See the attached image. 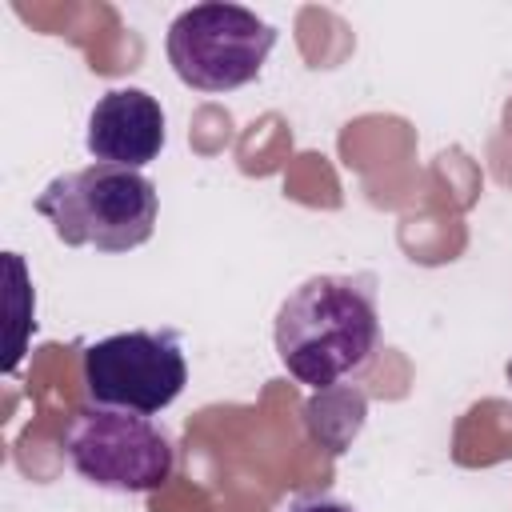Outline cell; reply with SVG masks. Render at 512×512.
I'll return each mask as SVG.
<instances>
[{"instance_id":"cell-7","label":"cell","mask_w":512,"mask_h":512,"mask_svg":"<svg viewBox=\"0 0 512 512\" xmlns=\"http://www.w3.org/2000/svg\"><path fill=\"white\" fill-rule=\"evenodd\" d=\"M288 512H356V508L336 496H300L288 504Z\"/></svg>"},{"instance_id":"cell-5","label":"cell","mask_w":512,"mask_h":512,"mask_svg":"<svg viewBox=\"0 0 512 512\" xmlns=\"http://www.w3.org/2000/svg\"><path fill=\"white\" fill-rule=\"evenodd\" d=\"M80 376L92 404L156 416L184 392L188 360L176 332L128 328L88 344L80 360Z\"/></svg>"},{"instance_id":"cell-2","label":"cell","mask_w":512,"mask_h":512,"mask_svg":"<svg viewBox=\"0 0 512 512\" xmlns=\"http://www.w3.org/2000/svg\"><path fill=\"white\" fill-rule=\"evenodd\" d=\"M36 212L68 248L132 252L152 240L160 192L144 172L116 164H88L60 172L36 196Z\"/></svg>"},{"instance_id":"cell-1","label":"cell","mask_w":512,"mask_h":512,"mask_svg":"<svg viewBox=\"0 0 512 512\" xmlns=\"http://www.w3.org/2000/svg\"><path fill=\"white\" fill-rule=\"evenodd\" d=\"M276 356L304 388H332L356 376L380 348L372 276L320 272L296 284L276 308Z\"/></svg>"},{"instance_id":"cell-4","label":"cell","mask_w":512,"mask_h":512,"mask_svg":"<svg viewBox=\"0 0 512 512\" xmlns=\"http://www.w3.org/2000/svg\"><path fill=\"white\" fill-rule=\"evenodd\" d=\"M276 44V28L244 4H192L168 24V64L196 92L252 84Z\"/></svg>"},{"instance_id":"cell-3","label":"cell","mask_w":512,"mask_h":512,"mask_svg":"<svg viewBox=\"0 0 512 512\" xmlns=\"http://www.w3.org/2000/svg\"><path fill=\"white\" fill-rule=\"evenodd\" d=\"M64 456L72 472L104 492H156L176 472L172 436L152 416L124 408H80L64 432Z\"/></svg>"},{"instance_id":"cell-6","label":"cell","mask_w":512,"mask_h":512,"mask_svg":"<svg viewBox=\"0 0 512 512\" xmlns=\"http://www.w3.org/2000/svg\"><path fill=\"white\" fill-rule=\"evenodd\" d=\"M88 152L96 164H116L140 172L152 164L164 148V108L156 96L144 88H112L96 100L88 112V132H84Z\"/></svg>"}]
</instances>
